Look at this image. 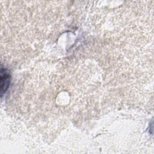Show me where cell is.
I'll list each match as a JSON object with an SVG mask.
<instances>
[{"label": "cell", "instance_id": "1", "mask_svg": "<svg viewBox=\"0 0 154 154\" xmlns=\"http://www.w3.org/2000/svg\"><path fill=\"white\" fill-rule=\"evenodd\" d=\"M10 81V76L5 69L1 68V96L7 91Z\"/></svg>", "mask_w": 154, "mask_h": 154}]
</instances>
